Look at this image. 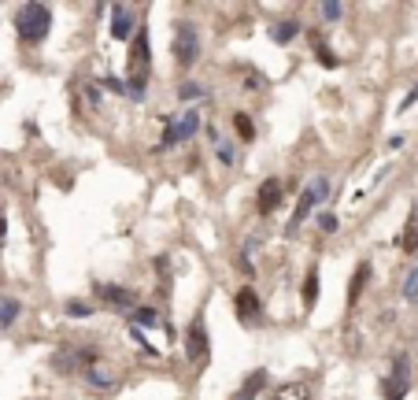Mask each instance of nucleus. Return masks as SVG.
I'll return each mask as SVG.
<instances>
[{
	"instance_id": "obj_7",
	"label": "nucleus",
	"mask_w": 418,
	"mask_h": 400,
	"mask_svg": "<svg viewBox=\"0 0 418 400\" xmlns=\"http://www.w3.org/2000/svg\"><path fill=\"white\" fill-rule=\"evenodd\" d=\"M233 312H237V319L244 326H259V322H263V301H259V293L252 286H241L233 293Z\"/></svg>"
},
{
	"instance_id": "obj_18",
	"label": "nucleus",
	"mask_w": 418,
	"mask_h": 400,
	"mask_svg": "<svg viewBox=\"0 0 418 400\" xmlns=\"http://www.w3.org/2000/svg\"><path fill=\"white\" fill-rule=\"evenodd\" d=\"M315 304H319V263H311L304 275V308L311 312Z\"/></svg>"
},
{
	"instance_id": "obj_29",
	"label": "nucleus",
	"mask_w": 418,
	"mask_h": 400,
	"mask_svg": "<svg viewBox=\"0 0 418 400\" xmlns=\"http://www.w3.org/2000/svg\"><path fill=\"white\" fill-rule=\"evenodd\" d=\"M319 230H322V234H333V230H337V215L333 212H319Z\"/></svg>"
},
{
	"instance_id": "obj_17",
	"label": "nucleus",
	"mask_w": 418,
	"mask_h": 400,
	"mask_svg": "<svg viewBox=\"0 0 418 400\" xmlns=\"http://www.w3.org/2000/svg\"><path fill=\"white\" fill-rule=\"evenodd\" d=\"M270 400H311V389L304 382H281L278 389L270 393Z\"/></svg>"
},
{
	"instance_id": "obj_9",
	"label": "nucleus",
	"mask_w": 418,
	"mask_h": 400,
	"mask_svg": "<svg viewBox=\"0 0 418 400\" xmlns=\"http://www.w3.org/2000/svg\"><path fill=\"white\" fill-rule=\"evenodd\" d=\"M281 200H285V182L281 178H267V182L259 186V193H256V212L263 219H270L281 208Z\"/></svg>"
},
{
	"instance_id": "obj_2",
	"label": "nucleus",
	"mask_w": 418,
	"mask_h": 400,
	"mask_svg": "<svg viewBox=\"0 0 418 400\" xmlns=\"http://www.w3.org/2000/svg\"><path fill=\"white\" fill-rule=\"evenodd\" d=\"M322 200H330V178H326V174H315V182H311L304 193H300V200H296V208H293V219H289V226H285V234L296 237L300 226H304V219H311V212H315Z\"/></svg>"
},
{
	"instance_id": "obj_20",
	"label": "nucleus",
	"mask_w": 418,
	"mask_h": 400,
	"mask_svg": "<svg viewBox=\"0 0 418 400\" xmlns=\"http://www.w3.org/2000/svg\"><path fill=\"white\" fill-rule=\"evenodd\" d=\"M126 319L134 322V330H141V326H145V330H148V326H160V312H155V308H141V304L134 308V312H126Z\"/></svg>"
},
{
	"instance_id": "obj_4",
	"label": "nucleus",
	"mask_w": 418,
	"mask_h": 400,
	"mask_svg": "<svg viewBox=\"0 0 418 400\" xmlns=\"http://www.w3.org/2000/svg\"><path fill=\"white\" fill-rule=\"evenodd\" d=\"M411 393V356L407 352H396L393 356V367L382 378V400H403Z\"/></svg>"
},
{
	"instance_id": "obj_13",
	"label": "nucleus",
	"mask_w": 418,
	"mask_h": 400,
	"mask_svg": "<svg viewBox=\"0 0 418 400\" xmlns=\"http://www.w3.org/2000/svg\"><path fill=\"white\" fill-rule=\"evenodd\" d=\"M267 378H270V374H267L263 367H256V371H252V374H248V378L241 382V389L233 393L230 400H259V393L267 389Z\"/></svg>"
},
{
	"instance_id": "obj_28",
	"label": "nucleus",
	"mask_w": 418,
	"mask_h": 400,
	"mask_svg": "<svg viewBox=\"0 0 418 400\" xmlns=\"http://www.w3.org/2000/svg\"><path fill=\"white\" fill-rule=\"evenodd\" d=\"M63 312H67L71 319H89V315H93V304H85V301H67V304H63Z\"/></svg>"
},
{
	"instance_id": "obj_16",
	"label": "nucleus",
	"mask_w": 418,
	"mask_h": 400,
	"mask_svg": "<svg viewBox=\"0 0 418 400\" xmlns=\"http://www.w3.org/2000/svg\"><path fill=\"white\" fill-rule=\"evenodd\" d=\"M85 385H89V389H97V393H108L111 385H115V374H111V371H104V367L97 364V367H89V371H85Z\"/></svg>"
},
{
	"instance_id": "obj_1",
	"label": "nucleus",
	"mask_w": 418,
	"mask_h": 400,
	"mask_svg": "<svg viewBox=\"0 0 418 400\" xmlns=\"http://www.w3.org/2000/svg\"><path fill=\"white\" fill-rule=\"evenodd\" d=\"M52 30V8L41 0H30L15 11V34L22 45H41Z\"/></svg>"
},
{
	"instance_id": "obj_25",
	"label": "nucleus",
	"mask_w": 418,
	"mask_h": 400,
	"mask_svg": "<svg viewBox=\"0 0 418 400\" xmlns=\"http://www.w3.org/2000/svg\"><path fill=\"white\" fill-rule=\"evenodd\" d=\"M178 97H181V100H204L207 89H204L200 82H181V85H178Z\"/></svg>"
},
{
	"instance_id": "obj_30",
	"label": "nucleus",
	"mask_w": 418,
	"mask_h": 400,
	"mask_svg": "<svg viewBox=\"0 0 418 400\" xmlns=\"http://www.w3.org/2000/svg\"><path fill=\"white\" fill-rule=\"evenodd\" d=\"M237 270H241V275H244V278H252V275H256V267H252V260H248V256H244V252L237 256Z\"/></svg>"
},
{
	"instance_id": "obj_24",
	"label": "nucleus",
	"mask_w": 418,
	"mask_h": 400,
	"mask_svg": "<svg viewBox=\"0 0 418 400\" xmlns=\"http://www.w3.org/2000/svg\"><path fill=\"white\" fill-rule=\"evenodd\" d=\"M233 130L241 134V141L256 137V126H252V119H248V111H233Z\"/></svg>"
},
{
	"instance_id": "obj_14",
	"label": "nucleus",
	"mask_w": 418,
	"mask_h": 400,
	"mask_svg": "<svg viewBox=\"0 0 418 400\" xmlns=\"http://www.w3.org/2000/svg\"><path fill=\"white\" fill-rule=\"evenodd\" d=\"M370 275H374V267L363 260V263L356 267V275H351V282H348V296H344L348 308H356V301L363 296V289H367V282H370Z\"/></svg>"
},
{
	"instance_id": "obj_22",
	"label": "nucleus",
	"mask_w": 418,
	"mask_h": 400,
	"mask_svg": "<svg viewBox=\"0 0 418 400\" xmlns=\"http://www.w3.org/2000/svg\"><path fill=\"white\" fill-rule=\"evenodd\" d=\"M400 249H403V252H407V256H414V252H418V223H414V215L407 219V226H403Z\"/></svg>"
},
{
	"instance_id": "obj_19",
	"label": "nucleus",
	"mask_w": 418,
	"mask_h": 400,
	"mask_svg": "<svg viewBox=\"0 0 418 400\" xmlns=\"http://www.w3.org/2000/svg\"><path fill=\"white\" fill-rule=\"evenodd\" d=\"M311 48H315V60L322 63V67H330V71H337V67H341V56H337L333 48H326L319 34H311Z\"/></svg>"
},
{
	"instance_id": "obj_27",
	"label": "nucleus",
	"mask_w": 418,
	"mask_h": 400,
	"mask_svg": "<svg viewBox=\"0 0 418 400\" xmlns=\"http://www.w3.org/2000/svg\"><path fill=\"white\" fill-rule=\"evenodd\" d=\"M215 156L222 160V163H226V167H233V163H237V152H233V141H215Z\"/></svg>"
},
{
	"instance_id": "obj_3",
	"label": "nucleus",
	"mask_w": 418,
	"mask_h": 400,
	"mask_svg": "<svg viewBox=\"0 0 418 400\" xmlns=\"http://www.w3.org/2000/svg\"><path fill=\"white\" fill-rule=\"evenodd\" d=\"M97 364H100V352L93 345H63V348H56V356H52V367L63 371V374H85Z\"/></svg>"
},
{
	"instance_id": "obj_12",
	"label": "nucleus",
	"mask_w": 418,
	"mask_h": 400,
	"mask_svg": "<svg viewBox=\"0 0 418 400\" xmlns=\"http://www.w3.org/2000/svg\"><path fill=\"white\" fill-rule=\"evenodd\" d=\"M134 48H130V71L134 74H148V34L145 27H137V34L130 37Z\"/></svg>"
},
{
	"instance_id": "obj_10",
	"label": "nucleus",
	"mask_w": 418,
	"mask_h": 400,
	"mask_svg": "<svg viewBox=\"0 0 418 400\" xmlns=\"http://www.w3.org/2000/svg\"><path fill=\"white\" fill-rule=\"evenodd\" d=\"M93 293H97L108 308H115V312H134V308H137V293L126 289V286H104V282H97Z\"/></svg>"
},
{
	"instance_id": "obj_6",
	"label": "nucleus",
	"mask_w": 418,
	"mask_h": 400,
	"mask_svg": "<svg viewBox=\"0 0 418 400\" xmlns=\"http://www.w3.org/2000/svg\"><path fill=\"white\" fill-rule=\"evenodd\" d=\"M167 130L160 149H174V145H186V141L200 130V111H181V115H163Z\"/></svg>"
},
{
	"instance_id": "obj_23",
	"label": "nucleus",
	"mask_w": 418,
	"mask_h": 400,
	"mask_svg": "<svg viewBox=\"0 0 418 400\" xmlns=\"http://www.w3.org/2000/svg\"><path fill=\"white\" fill-rule=\"evenodd\" d=\"M403 301H407V304H418V263H411L407 278H403Z\"/></svg>"
},
{
	"instance_id": "obj_31",
	"label": "nucleus",
	"mask_w": 418,
	"mask_h": 400,
	"mask_svg": "<svg viewBox=\"0 0 418 400\" xmlns=\"http://www.w3.org/2000/svg\"><path fill=\"white\" fill-rule=\"evenodd\" d=\"M411 104H418V85H414V89H411V93L403 97V100H400V111H407Z\"/></svg>"
},
{
	"instance_id": "obj_11",
	"label": "nucleus",
	"mask_w": 418,
	"mask_h": 400,
	"mask_svg": "<svg viewBox=\"0 0 418 400\" xmlns=\"http://www.w3.org/2000/svg\"><path fill=\"white\" fill-rule=\"evenodd\" d=\"M137 34V15L130 4H111V37L115 41H130Z\"/></svg>"
},
{
	"instance_id": "obj_15",
	"label": "nucleus",
	"mask_w": 418,
	"mask_h": 400,
	"mask_svg": "<svg viewBox=\"0 0 418 400\" xmlns=\"http://www.w3.org/2000/svg\"><path fill=\"white\" fill-rule=\"evenodd\" d=\"M293 37H300V22L296 19H281V22H274V27H270V41L274 45H289Z\"/></svg>"
},
{
	"instance_id": "obj_8",
	"label": "nucleus",
	"mask_w": 418,
	"mask_h": 400,
	"mask_svg": "<svg viewBox=\"0 0 418 400\" xmlns=\"http://www.w3.org/2000/svg\"><path fill=\"white\" fill-rule=\"evenodd\" d=\"M186 356H189V364H204V359L211 356V341H207L204 319L189 322V330H186Z\"/></svg>"
},
{
	"instance_id": "obj_21",
	"label": "nucleus",
	"mask_w": 418,
	"mask_h": 400,
	"mask_svg": "<svg viewBox=\"0 0 418 400\" xmlns=\"http://www.w3.org/2000/svg\"><path fill=\"white\" fill-rule=\"evenodd\" d=\"M19 312H22V304L15 296H0V326H11L19 319Z\"/></svg>"
},
{
	"instance_id": "obj_32",
	"label": "nucleus",
	"mask_w": 418,
	"mask_h": 400,
	"mask_svg": "<svg viewBox=\"0 0 418 400\" xmlns=\"http://www.w3.org/2000/svg\"><path fill=\"white\" fill-rule=\"evenodd\" d=\"M389 149H393V152H396V149H403V137H400V134H393V137H389Z\"/></svg>"
},
{
	"instance_id": "obj_5",
	"label": "nucleus",
	"mask_w": 418,
	"mask_h": 400,
	"mask_svg": "<svg viewBox=\"0 0 418 400\" xmlns=\"http://www.w3.org/2000/svg\"><path fill=\"white\" fill-rule=\"evenodd\" d=\"M171 53H174V63L181 71H189L193 63L200 60V30H197V22H178Z\"/></svg>"
},
{
	"instance_id": "obj_26",
	"label": "nucleus",
	"mask_w": 418,
	"mask_h": 400,
	"mask_svg": "<svg viewBox=\"0 0 418 400\" xmlns=\"http://www.w3.org/2000/svg\"><path fill=\"white\" fill-rule=\"evenodd\" d=\"M319 15H322L326 22H341L344 4H337V0H326V4H319Z\"/></svg>"
}]
</instances>
